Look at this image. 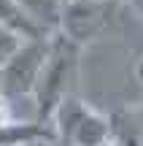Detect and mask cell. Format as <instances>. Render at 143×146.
<instances>
[{
    "mask_svg": "<svg viewBox=\"0 0 143 146\" xmlns=\"http://www.w3.org/2000/svg\"><path fill=\"white\" fill-rule=\"evenodd\" d=\"M76 57H78V43L70 41L68 35L57 33L49 43V54H46V62L41 68V76H38L35 84V100H38V114L46 116L51 114L54 106H59L65 92V78L70 76L76 65Z\"/></svg>",
    "mask_w": 143,
    "mask_h": 146,
    "instance_id": "cell-1",
    "label": "cell"
},
{
    "mask_svg": "<svg viewBox=\"0 0 143 146\" xmlns=\"http://www.w3.org/2000/svg\"><path fill=\"white\" fill-rule=\"evenodd\" d=\"M49 43L51 38H30L19 46V52L0 68V95L5 98H22V95H32L35 92L41 68L46 62L49 54Z\"/></svg>",
    "mask_w": 143,
    "mask_h": 146,
    "instance_id": "cell-2",
    "label": "cell"
},
{
    "mask_svg": "<svg viewBox=\"0 0 143 146\" xmlns=\"http://www.w3.org/2000/svg\"><path fill=\"white\" fill-rule=\"evenodd\" d=\"M57 116H59V130L70 141V146H103L111 138L108 119H103L100 114H95L78 100L62 98Z\"/></svg>",
    "mask_w": 143,
    "mask_h": 146,
    "instance_id": "cell-3",
    "label": "cell"
},
{
    "mask_svg": "<svg viewBox=\"0 0 143 146\" xmlns=\"http://www.w3.org/2000/svg\"><path fill=\"white\" fill-rule=\"evenodd\" d=\"M111 5L113 0H65L59 33L70 41L81 43L97 38L111 22Z\"/></svg>",
    "mask_w": 143,
    "mask_h": 146,
    "instance_id": "cell-4",
    "label": "cell"
},
{
    "mask_svg": "<svg viewBox=\"0 0 143 146\" xmlns=\"http://www.w3.org/2000/svg\"><path fill=\"white\" fill-rule=\"evenodd\" d=\"M0 25L8 27V30H14L16 35H22L24 41H30V38L51 35V33L43 30V27L38 25L30 14H27L19 3H16V0H0Z\"/></svg>",
    "mask_w": 143,
    "mask_h": 146,
    "instance_id": "cell-5",
    "label": "cell"
},
{
    "mask_svg": "<svg viewBox=\"0 0 143 146\" xmlns=\"http://www.w3.org/2000/svg\"><path fill=\"white\" fill-rule=\"evenodd\" d=\"M46 33L59 30V19H62V5L65 0H16Z\"/></svg>",
    "mask_w": 143,
    "mask_h": 146,
    "instance_id": "cell-6",
    "label": "cell"
},
{
    "mask_svg": "<svg viewBox=\"0 0 143 146\" xmlns=\"http://www.w3.org/2000/svg\"><path fill=\"white\" fill-rule=\"evenodd\" d=\"M140 122H122V116H116L111 125L113 133V146H143V130H140Z\"/></svg>",
    "mask_w": 143,
    "mask_h": 146,
    "instance_id": "cell-7",
    "label": "cell"
},
{
    "mask_svg": "<svg viewBox=\"0 0 143 146\" xmlns=\"http://www.w3.org/2000/svg\"><path fill=\"white\" fill-rule=\"evenodd\" d=\"M22 43H24V38H22V35H16L14 30H8V27L0 25V68H3L16 52H19Z\"/></svg>",
    "mask_w": 143,
    "mask_h": 146,
    "instance_id": "cell-8",
    "label": "cell"
},
{
    "mask_svg": "<svg viewBox=\"0 0 143 146\" xmlns=\"http://www.w3.org/2000/svg\"><path fill=\"white\" fill-rule=\"evenodd\" d=\"M130 8H132L135 14H138L140 19H143V0H130Z\"/></svg>",
    "mask_w": 143,
    "mask_h": 146,
    "instance_id": "cell-9",
    "label": "cell"
},
{
    "mask_svg": "<svg viewBox=\"0 0 143 146\" xmlns=\"http://www.w3.org/2000/svg\"><path fill=\"white\" fill-rule=\"evenodd\" d=\"M103 146H113V143H103Z\"/></svg>",
    "mask_w": 143,
    "mask_h": 146,
    "instance_id": "cell-10",
    "label": "cell"
}]
</instances>
